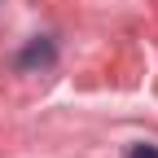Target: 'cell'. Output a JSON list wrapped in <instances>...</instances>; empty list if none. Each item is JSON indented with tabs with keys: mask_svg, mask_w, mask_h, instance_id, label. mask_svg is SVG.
Returning <instances> with one entry per match:
<instances>
[{
	"mask_svg": "<svg viewBox=\"0 0 158 158\" xmlns=\"http://www.w3.org/2000/svg\"><path fill=\"white\" fill-rule=\"evenodd\" d=\"M53 57H57L53 40H35V44H31V48H27L22 57H18V66H22V70H31V66H48Z\"/></svg>",
	"mask_w": 158,
	"mask_h": 158,
	"instance_id": "cell-1",
	"label": "cell"
},
{
	"mask_svg": "<svg viewBox=\"0 0 158 158\" xmlns=\"http://www.w3.org/2000/svg\"><path fill=\"white\" fill-rule=\"evenodd\" d=\"M132 158H158L154 145H132Z\"/></svg>",
	"mask_w": 158,
	"mask_h": 158,
	"instance_id": "cell-2",
	"label": "cell"
}]
</instances>
